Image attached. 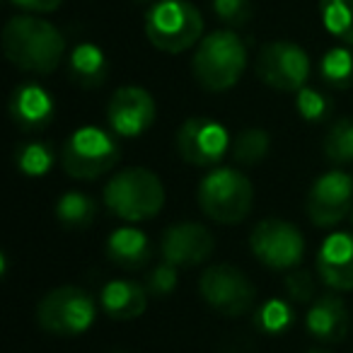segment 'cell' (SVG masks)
Segmentation results:
<instances>
[{"instance_id": "1", "label": "cell", "mask_w": 353, "mask_h": 353, "mask_svg": "<svg viewBox=\"0 0 353 353\" xmlns=\"http://www.w3.org/2000/svg\"><path fill=\"white\" fill-rule=\"evenodd\" d=\"M3 54L25 73L51 75L65 56V39L49 20L27 12L3 27Z\"/></svg>"}, {"instance_id": "2", "label": "cell", "mask_w": 353, "mask_h": 353, "mask_svg": "<svg viewBox=\"0 0 353 353\" xmlns=\"http://www.w3.org/2000/svg\"><path fill=\"white\" fill-rule=\"evenodd\" d=\"M247 46L235 30H216L203 34L192 59L194 80L206 92H228L247 70Z\"/></svg>"}, {"instance_id": "3", "label": "cell", "mask_w": 353, "mask_h": 353, "mask_svg": "<svg viewBox=\"0 0 353 353\" xmlns=\"http://www.w3.org/2000/svg\"><path fill=\"white\" fill-rule=\"evenodd\" d=\"M102 201L112 216L123 223H145L165 206V187L160 176L145 167H126L104 184Z\"/></svg>"}, {"instance_id": "4", "label": "cell", "mask_w": 353, "mask_h": 353, "mask_svg": "<svg viewBox=\"0 0 353 353\" xmlns=\"http://www.w3.org/2000/svg\"><path fill=\"white\" fill-rule=\"evenodd\" d=\"M203 216L218 225H240L254 208L250 176L235 167H213L196 189Z\"/></svg>"}, {"instance_id": "5", "label": "cell", "mask_w": 353, "mask_h": 353, "mask_svg": "<svg viewBox=\"0 0 353 353\" xmlns=\"http://www.w3.org/2000/svg\"><path fill=\"white\" fill-rule=\"evenodd\" d=\"M145 37L162 54H184L203 39V15L189 0H157L145 12Z\"/></svg>"}, {"instance_id": "6", "label": "cell", "mask_w": 353, "mask_h": 353, "mask_svg": "<svg viewBox=\"0 0 353 353\" xmlns=\"http://www.w3.org/2000/svg\"><path fill=\"white\" fill-rule=\"evenodd\" d=\"M121 157L117 138L97 126H83L65 138L61 148V165L73 179H97L117 167Z\"/></svg>"}, {"instance_id": "7", "label": "cell", "mask_w": 353, "mask_h": 353, "mask_svg": "<svg viewBox=\"0 0 353 353\" xmlns=\"http://www.w3.org/2000/svg\"><path fill=\"white\" fill-rule=\"evenodd\" d=\"M97 303L78 285H59L37 305V322L56 336H80L94 324Z\"/></svg>"}, {"instance_id": "8", "label": "cell", "mask_w": 353, "mask_h": 353, "mask_svg": "<svg viewBox=\"0 0 353 353\" xmlns=\"http://www.w3.org/2000/svg\"><path fill=\"white\" fill-rule=\"evenodd\" d=\"M203 303L223 317H242L254 310L256 290L245 274L232 264H213L199 279Z\"/></svg>"}, {"instance_id": "9", "label": "cell", "mask_w": 353, "mask_h": 353, "mask_svg": "<svg viewBox=\"0 0 353 353\" xmlns=\"http://www.w3.org/2000/svg\"><path fill=\"white\" fill-rule=\"evenodd\" d=\"M250 250L266 269L288 271L303 261L305 237L283 218H264L250 232Z\"/></svg>"}, {"instance_id": "10", "label": "cell", "mask_w": 353, "mask_h": 353, "mask_svg": "<svg viewBox=\"0 0 353 353\" xmlns=\"http://www.w3.org/2000/svg\"><path fill=\"white\" fill-rule=\"evenodd\" d=\"M254 73L279 92H298L307 85L310 56L293 41H269L256 54Z\"/></svg>"}, {"instance_id": "11", "label": "cell", "mask_w": 353, "mask_h": 353, "mask_svg": "<svg viewBox=\"0 0 353 353\" xmlns=\"http://www.w3.org/2000/svg\"><path fill=\"white\" fill-rule=\"evenodd\" d=\"M176 152L187 165L218 167L230 152V133L221 121L208 117H192L176 131Z\"/></svg>"}, {"instance_id": "12", "label": "cell", "mask_w": 353, "mask_h": 353, "mask_svg": "<svg viewBox=\"0 0 353 353\" xmlns=\"http://www.w3.org/2000/svg\"><path fill=\"white\" fill-rule=\"evenodd\" d=\"M351 206L353 176L343 170H329L310 187L305 211L317 228H334L348 216Z\"/></svg>"}, {"instance_id": "13", "label": "cell", "mask_w": 353, "mask_h": 353, "mask_svg": "<svg viewBox=\"0 0 353 353\" xmlns=\"http://www.w3.org/2000/svg\"><path fill=\"white\" fill-rule=\"evenodd\" d=\"M157 107L152 94L138 85H123L109 97L107 121L117 136L136 138L155 123Z\"/></svg>"}, {"instance_id": "14", "label": "cell", "mask_w": 353, "mask_h": 353, "mask_svg": "<svg viewBox=\"0 0 353 353\" xmlns=\"http://www.w3.org/2000/svg\"><path fill=\"white\" fill-rule=\"evenodd\" d=\"M216 250L211 230L201 223L184 221L170 225L160 237L162 261L176 266V269H194L203 264Z\"/></svg>"}, {"instance_id": "15", "label": "cell", "mask_w": 353, "mask_h": 353, "mask_svg": "<svg viewBox=\"0 0 353 353\" xmlns=\"http://www.w3.org/2000/svg\"><path fill=\"white\" fill-rule=\"evenodd\" d=\"M10 117L17 128L32 133L46 128L56 117V102L46 88L37 83H22L10 94Z\"/></svg>"}, {"instance_id": "16", "label": "cell", "mask_w": 353, "mask_h": 353, "mask_svg": "<svg viewBox=\"0 0 353 353\" xmlns=\"http://www.w3.org/2000/svg\"><path fill=\"white\" fill-rule=\"evenodd\" d=\"M317 274L332 290H353V235L332 232L317 252Z\"/></svg>"}, {"instance_id": "17", "label": "cell", "mask_w": 353, "mask_h": 353, "mask_svg": "<svg viewBox=\"0 0 353 353\" xmlns=\"http://www.w3.org/2000/svg\"><path fill=\"white\" fill-rule=\"evenodd\" d=\"M351 317L348 307L336 295H319L310 303L307 314H305V329L310 336H314L322 343H339L346 339Z\"/></svg>"}, {"instance_id": "18", "label": "cell", "mask_w": 353, "mask_h": 353, "mask_svg": "<svg viewBox=\"0 0 353 353\" xmlns=\"http://www.w3.org/2000/svg\"><path fill=\"white\" fill-rule=\"evenodd\" d=\"M148 288L136 281L117 279L104 283L102 293H99V305L112 319L119 322H128V319H138L148 307Z\"/></svg>"}, {"instance_id": "19", "label": "cell", "mask_w": 353, "mask_h": 353, "mask_svg": "<svg viewBox=\"0 0 353 353\" xmlns=\"http://www.w3.org/2000/svg\"><path fill=\"white\" fill-rule=\"evenodd\" d=\"M150 254L152 247L148 235L143 230H138L136 225H131V223L112 230V235L107 240V256L126 271L143 269L148 264V259H150Z\"/></svg>"}, {"instance_id": "20", "label": "cell", "mask_w": 353, "mask_h": 353, "mask_svg": "<svg viewBox=\"0 0 353 353\" xmlns=\"http://www.w3.org/2000/svg\"><path fill=\"white\" fill-rule=\"evenodd\" d=\"M68 73L75 85L85 90H94L104 85L109 75V63L104 51L92 41H83L78 44L68 56Z\"/></svg>"}, {"instance_id": "21", "label": "cell", "mask_w": 353, "mask_h": 353, "mask_svg": "<svg viewBox=\"0 0 353 353\" xmlns=\"http://www.w3.org/2000/svg\"><path fill=\"white\" fill-rule=\"evenodd\" d=\"M54 211L61 225L70 230H83L92 225V221L97 218V201L83 192H65L63 196H59Z\"/></svg>"}, {"instance_id": "22", "label": "cell", "mask_w": 353, "mask_h": 353, "mask_svg": "<svg viewBox=\"0 0 353 353\" xmlns=\"http://www.w3.org/2000/svg\"><path fill=\"white\" fill-rule=\"evenodd\" d=\"M319 75L334 90L353 88V49L346 44L334 46L319 61Z\"/></svg>"}, {"instance_id": "23", "label": "cell", "mask_w": 353, "mask_h": 353, "mask_svg": "<svg viewBox=\"0 0 353 353\" xmlns=\"http://www.w3.org/2000/svg\"><path fill=\"white\" fill-rule=\"evenodd\" d=\"M319 17L334 39L353 46V0H319Z\"/></svg>"}, {"instance_id": "24", "label": "cell", "mask_w": 353, "mask_h": 353, "mask_svg": "<svg viewBox=\"0 0 353 353\" xmlns=\"http://www.w3.org/2000/svg\"><path fill=\"white\" fill-rule=\"evenodd\" d=\"M232 157L242 167H254L266 160L271 150V136L264 128H245L232 141Z\"/></svg>"}, {"instance_id": "25", "label": "cell", "mask_w": 353, "mask_h": 353, "mask_svg": "<svg viewBox=\"0 0 353 353\" xmlns=\"http://www.w3.org/2000/svg\"><path fill=\"white\" fill-rule=\"evenodd\" d=\"M293 307L290 303L281 298L266 300L261 303L256 310H252V322L259 329L261 334H269V336H276V334H283L288 327H293Z\"/></svg>"}, {"instance_id": "26", "label": "cell", "mask_w": 353, "mask_h": 353, "mask_svg": "<svg viewBox=\"0 0 353 353\" xmlns=\"http://www.w3.org/2000/svg\"><path fill=\"white\" fill-rule=\"evenodd\" d=\"M56 150L44 141H27L17 145L15 150V165L22 174L27 176H44L54 167Z\"/></svg>"}, {"instance_id": "27", "label": "cell", "mask_w": 353, "mask_h": 353, "mask_svg": "<svg viewBox=\"0 0 353 353\" xmlns=\"http://www.w3.org/2000/svg\"><path fill=\"white\" fill-rule=\"evenodd\" d=\"M324 157L343 167L353 162V119H339L324 136Z\"/></svg>"}, {"instance_id": "28", "label": "cell", "mask_w": 353, "mask_h": 353, "mask_svg": "<svg viewBox=\"0 0 353 353\" xmlns=\"http://www.w3.org/2000/svg\"><path fill=\"white\" fill-rule=\"evenodd\" d=\"M295 109H298V114L307 123H319L332 112V99L324 92H319V90L305 85L303 90L295 92Z\"/></svg>"}, {"instance_id": "29", "label": "cell", "mask_w": 353, "mask_h": 353, "mask_svg": "<svg viewBox=\"0 0 353 353\" xmlns=\"http://www.w3.org/2000/svg\"><path fill=\"white\" fill-rule=\"evenodd\" d=\"M283 290L288 295L290 303H305L310 305L317 298V283H314V276L305 269L290 271L283 279Z\"/></svg>"}, {"instance_id": "30", "label": "cell", "mask_w": 353, "mask_h": 353, "mask_svg": "<svg viewBox=\"0 0 353 353\" xmlns=\"http://www.w3.org/2000/svg\"><path fill=\"white\" fill-rule=\"evenodd\" d=\"M211 8L213 15L230 30L247 25L252 17V0H211Z\"/></svg>"}, {"instance_id": "31", "label": "cell", "mask_w": 353, "mask_h": 353, "mask_svg": "<svg viewBox=\"0 0 353 353\" xmlns=\"http://www.w3.org/2000/svg\"><path fill=\"white\" fill-rule=\"evenodd\" d=\"M176 283H179V279H176V266L162 261V264H157L155 269L150 271L145 288H148V293L157 295V298H167V295L176 288Z\"/></svg>"}, {"instance_id": "32", "label": "cell", "mask_w": 353, "mask_h": 353, "mask_svg": "<svg viewBox=\"0 0 353 353\" xmlns=\"http://www.w3.org/2000/svg\"><path fill=\"white\" fill-rule=\"evenodd\" d=\"M8 3L25 12H32V15H46L63 6V0H8Z\"/></svg>"}, {"instance_id": "33", "label": "cell", "mask_w": 353, "mask_h": 353, "mask_svg": "<svg viewBox=\"0 0 353 353\" xmlns=\"http://www.w3.org/2000/svg\"><path fill=\"white\" fill-rule=\"evenodd\" d=\"M307 353H329V351H324V348H312V351H307Z\"/></svg>"}, {"instance_id": "34", "label": "cell", "mask_w": 353, "mask_h": 353, "mask_svg": "<svg viewBox=\"0 0 353 353\" xmlns=\"http://www.w3.org/2000/svg\"><path fill=\"white\" fill-rule=\"evenodd\" d=\"M138 3H148V0H138Z\"/></svg>"}, {"instance_id": "35", "label": "cell", "mask_w": 353, "mask_h": 353, "mask_svg": "<svg viewBox=\"0 0 353 353\" xmlns=\"http://www.w3.org/2000/svg\"><path fill=\"white\" fill-rule=\"evenodd\" d=\"M114 353H126V351H114Z\"/></svg>"}]
</instances>
